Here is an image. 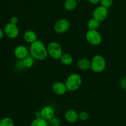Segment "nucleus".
Instances as JSON below:
<instances>
[{
	"label": "nucleus",
	"instance_id": "cd10ccee",
	"mask_svg": "<svg viewBox=\"0 0 126 126\" xmlns=\"http://www.w3.org/2000/svg\"><path fill=\"white\" fill-rule=\"evenodd\" d=\"M4 32L3 30H2V28H0V41L3 38L4 36Z\"/></svg>",
	"mask_w": 126,
	"mask_h": 126
},
{
	"label": "nucleus",
	"instance_id": "9d476101",
	"mask_svg": "<svg viewBox=\"0 0 126 126\" xmlns=\"http://www.w3.org/2000/svg\"><path fill=\"white\" fill-rule=\"evenodd\" d=\"M52 92L57 95H63L68 91L65 83L62 81H56L54 82L52 86Z\"/></svg>",
	"mask_w": 126,
	"mask_h": 126
},
{
	"label": "nucleus",
	"instance_id": "dca6fc26",
	"mask_svg": "<svg viewBox=\"0 0 126 126\" xmlns=\"http://www.w3.org/2000/svg\"><path fill=\"white\" fill-rule=\"evenodd\" d=\"M34 60H35V59H34L30 54H29L27 57H25V59H23V60H22L25 68L28 69L31 68L33 67V66L34 65Z\"/></svg>",
	"mask_w": 126,
	"mask_h": 126
},
{
	"label": "nucleus",
	"instance_id": "20e7f679",
	"mask_svg": "<svg viewBox=\"0 0 126 126\" xmlns=\"http://www.w3.org/2000/svg\"><path fill=\"white\" fill-rule=\"evenodd\" d=\"M48 55L55 60H60L63 54V49L61 45L57 41H52L47 46Z\"/></svg>",
	"mask_w": 126,
	"mask_h": 126
},
{
	"label": "nucleus",
	"instance_id": "a211bd4d",
	"mask_svg": "<svg viewBox=\"0 0 126 126\" xmlns=\"http://www.w3.org/2000/svg\"><path fill=\"white\" fill-rule=\"evenodd\" d=\"M100 22L92 17L87 22V27L89 30H98L100 27Z\"/></svg>",
	"mask_w": 126,
	"mask_h": 126
},
{
	"label": "nucleus",
	"instance_id": "4468645a",
	"mask_svg": "<svg viewBox=\"0 0 126 126\" xmlns=\"http://www.w3.org/2000/svg\"><path fill=\"white\" fill-rule=\"evenodd\" d=\"M76 66L79 70L86 71L91 69V60L86 58H82L77 62Z\"/></svg>",
	"mask_w": 126,
	"mask_h": 126
},
{
	"label": "nucleus",
	"instance_id": "0eeeda50",
	"mask_svg": "<svg viewBox=\"0 0 126 126\" xmlns=\"http://www.w3.org/2000/svg\"><path fill=\"white\" fill-rule=\"evenodd\" d=\"M4 32L9 39H14L18 36L20 30L17 25L9 22L4 26Z\"/></svg>",
	"mask_w": 126,
	"mask_h": 126
},
{
	"label": "nucleus",
	"instance_id": "423d86ee",
	"mask_svg": "<svg viewBox=\"0 0 126 126\" xmlns=\"http://www.w3.org/2000/svg\"><path fill=\"white\" fill-rule=\"evenodd\" d=\"M70 22L67 18H61L57 20L54 25V30L58 34H63L68 31Z\"/></svg>",
	"mask_w": 126,
	"mask_h": 126
},
{
	"label": "nucleus",
	"instance_id": "aec40b11",
	"mask_svg": "<svg viewBox=\"0 0 126 126\" xmlns=\"http://www.w3.org/2000/svg\"><path fill=\"white\" fill-rule=\"evenodd\" d=\"M0 126H15L14 121L9 117H4L0 119Z\"/></svg>",
	"mask_w": 126,
	"mask_h": 126
},
{
	"label": "nucleus",
	"instance_id": "412c9836",
	"mask_svg": "<svg viewBox=\"0 0 126 126\" xmlns=\"http://www.w3.org/2000/svg\"><path fill=\"white\" fill-rule=\"evenodd\" d=\"M49 126H60V120L57 117L54 116L49 121H47Z\"/></svg>",
	"mask_w": 126,
	"mask_h": 126
},
{
	"label": "nucleus",
	"instance_id": "ddd939ff",
	"mask_svg": "<svg viewBox=\"0 0 126 126\" xmlns=\"http://www.w3.org/2000/svg\"><path fill=\"white\" fill-rule=\"evenodd\" d=\"M23 39L26 43L30 44L38 39V35L34 31L28 30L23 33Z\"/></svg>",
	"mask_w": 126,
	"mask_h": 126
},
{
	"label": "nucleus",
	"instance_id": "a878e982",
	"mask_svg": "<svg viewBox=\"0 0 126 126\" xmlns=\"http://www.w3.org/2000/svg\"><path fill=\"white\" fill-rule=\"evenodd\" d=\"M88 1L92 4H97L100 3V0H88Z\"/></svg>",
	"mask_w": 126,
	"mask_h": 126
},
{
	"label": "nucleus",
	"instance_id": "6ab92c4d",
	"mask_svg": "<svg viewBox=\"0 0 126 126\" xmlns=\"http://www.w3.org/2000/svg\"><path fill=\"white\" fill-rule=\"evenodd\" d=\"M30 126H49L47 121L45 120L43 118H34L31 123Z\"/></svg>",
	"mask_w": 126,
	"mask_h": 126
},
{
	"label": "nucleus",
	"instance_id": "4be33fe9",
	"mask_svg": "<svg viewBox=\"0 0 126 126\" xmlns=\"http://www.w3.org/2000/svg\"><path fill=\"white\" fill-rule=\"evenodd\" d=\"M78 118L79 120L81 121H86L89 118V114L86 111H82L78 113Z\"/></svg>",
	"mask_w": 126,
	"mask_h": 126
},
{
	"label": "nucleus",
	"instance_id": "b1692460",
	"mask_svg": "<svg viewBox=\"0 0 126 126\" xmlns=\"http://www.w3.org/2000/svg\"><path fill=\"white\" fill-rule=\"evenodd\" d=\"M120 86L123 89L126 90V77L121 79L120 81Z\"/></svg>",
	"mask_w": 126,
	"mask_h": 126
},
{
	"label": "nucleus",
	"instance_id": "2eb2a0df",
	"mask_svg": "<svg viewBox=\"0 0 126 126\" xmlns=\"http://www.w3.org/2000/svg\"><path fill=\"white\" fill-rule=\"evenodd\" d=\"M59 60L63 65L70 66L73 63L74 59L72 55L69 53H63Z\"/></svg>",
	"mask_w": 126,
	"mask_h": 126
},
{
	"label": "nucleus",
	"instance_id": "bb28decb",
	"mask_svg": "<svg viewBox=\"0 0 126 126\" xmlns=\"http://www.w3.org/2000/svg\"><path fill=\"white\" fill-rule=\"evenodd\" d=\"M34 117L36 118H41V111H36L34 113Z\"/></svg>",
	"mask_w": 126,
	"mask_h": 126
},
{
	"label": "nucleus",
	"instance_id": "5701e85b",
	"mask_svg": "<svg viewBox=\"0 0 126 126\" xmlns=\"http://www.w3.org/2000/svg\"><path fill=\"white\" fill-rule=\"evenodd\" d=\"M113 2H114V0H100V5L108 9L113 5Z\"/></svg>",
	"mask_w": 126,
	"mask_h": 126
},
{
	"label": "nucleus",
	"instance_id": "1a4fd4ad",
	"mask_svg": "<svg viewBox=\"0 0 126 126\" xmlns=\"http://www.w3.org/2000/svg\"><path fill=\"white\" fill-rule=\"evenodd\" d=\"M30 54L29 49L24 45H18L14 50V55L18 60H22Z\"/></svg>",
	"mask_w": 126,
	"mask_h": 126
},
{
	"label": "nucleus",
	"instance_id": "f3484780",
	"mask_svg": "<svg viewBox=\"0 0 126 126\" xmlns=\"http://www.w3.org/2000/svg\"><path fill=\"white\" fill-rule=\"evenodd\" d=\"M64 7L68 11H73L78 5L77 0H65L64 2Z\"/></svg>",
	"mask_w": 126,
	"mask_h": 126
},
{
	"label": "nucleus",
	"instance_id": "7ed1b4c3",
	"mask_svg": "<svg viewBox=\"0 0 126 126\" xmlns=\"http://www.w3.org/2000/svg\"><path fill=\"white\" fill-rule=\"evenodd\" d=\"M107 66L105 59L100 54L95 55L91 60V70L95 73L103 72Z\"/></svg>",
	"mask_w": 126,
	"mask_h": 126
},
{
	"label": "nucleus",
	"instance_id": "f257e3e1",
	"mask_svg": "<svg viewBox=\"0 0 126 126\" xmlns=\"http://www.w3.org/2000/svg\"><path fill=\"white\" fill-rule=\"evenodd\" d=\"M30 54L35 60L43 61L47 58L48 52L47 47L42 41L37 39L30 44L29 48Z\"/></svg>",
	"mask_w": 126,
	"mask_h": 126
},
{
	"label": "nucleus",
	"instance_id": "393cba45",
	"mask_svg": "<svg viewBox=\"0 0 126 126\" xmlns=\"http://www.w3.org/2000/svg\"><path fill=\"white\" fill-rule=\"evenodd\" d=\"M18 22H19V20H18V17H16V16H13V17H12L11 18H10L9 22L13 23V24L17 25L18 24Z\"/></svg>",
	"mask_w": 126,
	"mask_h": 126
},
{
	"label": "nucleus",
	"instance_id": "f8f14e48",
	"mask_svg": "<svg viewBox=\"0 0 126 126\" xmlns=\"http://www.w3.org/2000/svg\"><path fill=\"white\" fill-rule=\"evenodd\" d=\"M64 117L65 120L69 123H75L79 120L78 113L73 109L67 110L65 111Z\"/></svg>",
	"mask_w": 126,
	"mask_h": 126
},
{
	"label": "nucleus",
	"instance_id": "f03ea898",
	"mask_svg": "<svg viewBox=\"0 0 126 126\" xmlns=\"http://www.w3.org/2000/svg\"><path fill=\"white\" fill-rule=\"evenodd\" d=\"M65 83L68 91L75 92L78 90L82 85V77L79 74L73 73L66 78Z\"/></svg>",
	"mask_w": 126,
	"mask_h": 126
},
{
	"label": "nucleus",
	"instance_id": "6e6552de",
	"mask_svg": "<svg viewBox=\"0 0 126 126\" xmlns=\"http://www.w3.org/2000/svg\"><path fill=\"white\" fill-rule=\"evenodd\" d=\"M108 15V8L104 7V6H97L92 12V17L93 18H95L99 22H102L105 20Z\"/></svg>",
	"mask_w": 126,
	"mask_h": 126
},
{
	"label": "nucleus",
	"instance_id": "39448f33",
	"mask_svg": "<svg viewBox=\"0 0 126 126\" xmlns=\"http://www.w3.org/2000/svg\"><path fill=\"white\" fill-rule=\"evenodd\" d=\"M85 38L87 43L92 46H97L102 42V36L98 30H89L86 32Z\"/></svg>",
	"mask_w": 126,
	"mask_h": 126
},
{
	"label": "nucleus",
	"instance_id": "9b49d317",
	"mask_svg": "<svg viewBox=\"0 0 126 126\" xmlns=\"http://www.w3.org/2000/svg\"><path fill=\"white\" fill-rule=\"evenodd\" d=\"M41 118L46 121H49L55 116V110L54 107L50 105H46L41 110Z\"/></svg>",
	"mask_w": 126,
	"mask_h": 126
}]
</instances>
